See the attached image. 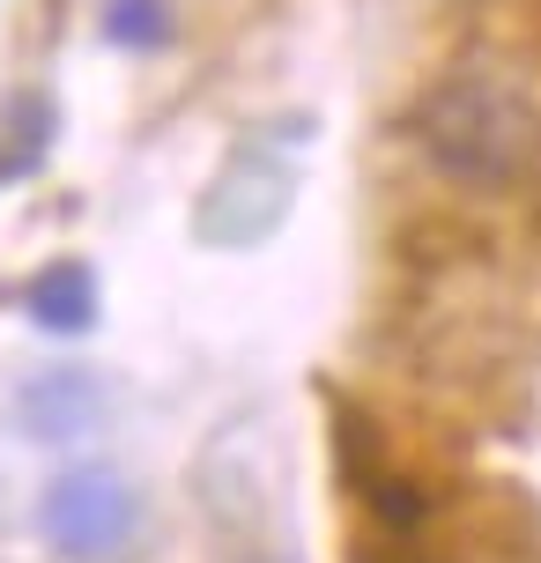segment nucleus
<instances>
[{
    "label": "nucleus",
    "mask_w": 541,
    "mask_h": 563,
    "mask_svg": "<svg viewBox=\"0 0 541 563\" xmlns=\"http://www.w3.org/2000/svg\"><path fill=\"white\" fill-rule=\"evenodd\" d=\"M408 141L430 156V170H445L453 186H512L541 148V112L534 97L497 75V67H460L445 82H430L408 112Z\"/></svg>",
    "instance_id": "obj_1"
},
{
    "label": "nucleus",
    "mask_w": 541,
    "mask_h": 563,
    "mask_svg": "<svg viewBox=\"0 0 541 563\" xmlns=\"http://www.w3.org/2000/svg\"><path fill=\"white\" fill-rule=\"evenodd\" d=\"M297 141H305V119L289 126H253V134L230 148L208 194L194 208V238L216 245V253H253L283 230L289 200H297Z\"/></svg>",
    "instance_id": "obj_2"
},
{
    "label": "nucleus",
    "mask_w": 541,
    "mask_h": 563,
    "mask_svg": "<svg viewBox=\"0 0 541 563\" xmlns=\"http://www.w3.org/2000/svg\"><path fill=\"white\" fill-rule=\"evenodd\" d=\"M134 527H142V497H134L126 475H112V467H67V475H53L45 497H37V534L75 563L119 556V549L134 541Z\"/></svg>",
    "instance_id": "obj_3"
},
{
    "label": "nucleus",
    "mask_w": 541,
    "mask_h": 563,
    "mask_svg": "<svg viewBox=\"0 0 541 563\" xmlns=\"http://www.w3.org/2000/svg\"><path fill=\"white\" fill-rule=\"evenodd\" d=\"M97 416H104V386H97L89 371H75V364L45 371V378H30L23 394H15L23 438H45V445H67V438L97 430Z\"/></svg>",
    "instance_id": "obj_4"
},
{
    "label": "nucleus",
    "mask_w": 541,
    "mask_h": 563,
    "mask_svg": "<svg viewBox=\"0 0 541 563\" xmlns=\"http://www.w3.org/2000/svg\"><path fill=\"white\" fill-rule=\"evenodd\" d=\"M23 311L45 334H89L97 327V267L89 260H53L23 282Z\"/></svg>",
    "instance_id": "obj_5"
},
{
    "label": "nucleus",
    "mask_w": 541,
    "mask_h": 563,
    "mask_svg": "<svg viewBox=\"0 0 541 563\" xmlns=\"http://www.w3.org/2000/svg\"><path fill=\"white\" fill-rule=\"evenodd\" d=\"M45 156H53V97L15 89V97L0 104V186L30 178Z\"/></svg>",
    "instance_id": "obj_6"
},
{
    "label": "nucleus",
    "mask_w": 541,
    "mask_h": 563,
    "mask_svg": "<svg viewBox=\"0 0 541 563\" xmlns=\"http://www.w3.org/2000/svg\"><path fill=\"white\" fill-rule=\"evenodd\" d=\"M104 37L126 53H156V45H172V8L164 0H104Z\"/></svg>",
    "instance_id": "obj_7"
}]
</instances>
